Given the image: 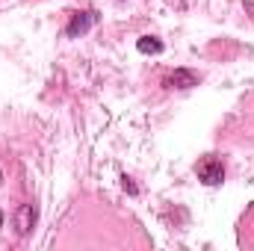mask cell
Masks as SVG:
<instances>
[{
	"mask_svg": "<svg viewBox=\"0 0 254 251\" xmlns=\"http://www.w3.org/2000/svg\"><path fill=\"white\" fill-rule=\"evenodd\" d=\"M195 175L204 187H219L225 181V163L216 157V154H207L195 163Z\"/></svg>",
	"mask_w": 254,
	"mask_h": 251,
	"instance_id": "6da1fadb",
	"label": "cell"
},
{
	"mask_svg": "<svg viewBox=\"0 0 254 251\" xmlns=\"http://www.w3.org/2000/svg\"><path fill=\"white\" fill-rule=\"evenodd\" d=\"M95 24H98V12H95V9L74 12V15H71V21H68V27H65V36H68V39H77V36L89 33Z\"/></svg>",
	"mask_w": 254,
	"mask_h": 251,
	"instance_id": "7a4b0ae2",
	"label": "cell"
},
{
	"mask_svg": "<svg viewBox=\"0 0 254 251\" xmlns=\"http://www.w3.org/2000/svg\"><path fill=\"white\" fill-rule=\"evenodd\" d=\"M163 86L166 89H192V86H198V74L190 71V68H178L175 74H169L163 80Z\"/></svg>",
	"mask_w": 254,
	"mask_h": 251,
	"instance_id": "3957f363",
	"label": "cell"
},
{
	"mask_svg": "<svg viewBox=\"0 0 254 251\" xmlns=\"http://www.w3.org/2000/svg\"><path fill=\"white\" fill-rule=\"evenodd\" d=\"M33 225H36V207L33 204H21L15 210V228H18V234L27 237L33 231Z\"/></svg>",
	"mask_w": 254,
	"mask_h": 251,
	"instance_id": "277c9868",
	"label": "cell"
},
{
	"mask_svg": "<svg viewBox=\"0 0 254 251\" xmlns=\"http://www.w3.org/2000/svg\"><path fill=\"white\" fill-rule=\"evenodd\" d=\"M136 48H139V54H145V57H157V54H163V42L154 39V36H142V39L136 42Z\"/></svg>",
	"mask_w": 254,
	"mask_h": 251,
	"instance_id": "5b68a950",
	"label": "cell"
},
{
	"mask_svg": "<svg viewBox=\"0 0 254 251\" xmlns=\"http://www.w3.org/2000/svg\"><path fill=\"white\" fill-rule=\"evenodd\" d=\"M0 225H3V213H0Z\"/></svg>",
	"mask_w": 254,
	"mask_h": 251,
	"instance_id": "8992f818",
	"label": "cell"
}]
</instances>
